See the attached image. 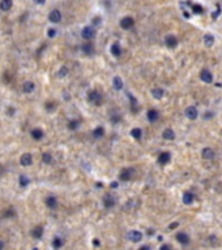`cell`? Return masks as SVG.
<instances>
[{"instance_id":"obj_1","label":"cell","mask_w":222,"mask_h":250,"mask_svg":"<svg viewBox=\"0 0 222 250\" xmlns=\"http://www.w3.org/2000/svg\"><path fill=\"white\" fill-rule=\"evenodd\" d=\"M88 99H89V102H92L93 104L99 106L101 102H102V95H101L97 90H93V91H90L88 94Z\"/></svg>"},{"instance_id":"obj_2","label":"cell","mask_w":222,"mask_h":250,"mask_svg":"<svg viewBox=\"0 0 222 250\" xmlns=\"http://www.w3.org/2000/svg\"><path fill=\"white\" fill-rule=\"evenodd\" d=\"M94 35H96V31H94V29L92 28V26H85V28L82 29V31H81V37L84 39H86V40L92 39Z\"/></svg>"},{"instance_id":"obj_3","label":"cell","mask_w":222,"mask_h":250,"mask_svg":"<svg viewBox=\"0 0 222 250\" xmlns=\"http://www.w3.org/2000/svg\"><path fill=\"white\" fill-rule=\"evenodd\" d=\"M127 238L132 242H138L142 240V233L138 232V231H129L128 234H127Z\"/></svg>"},{"instance_id":"obj_4","label":"cell","mask_w":222,"mask_h":250,"mask_svg":"<svg viewBox=\"0 0 222 250\" xmlns=\"http://www.w3.org/2000/svg\"><path fill=\"white\" fill-rule=\"evenodd\" d=\"M133 173H135L133 168H124L122 172H120L119 177H120V180H122V181H127V180H129V178L132 177Z\"/></svg>"},{"instance_id":"obj_5","label":"cell","mask_w":222,"mask_h":250,"mask_svg":"<svg viewBox=\"0 0 222 250\" xmlns=\"http://www.w3.org/2000/svg\"><path fill=\"white\" fill-rule=\"evenodd\" d=\"M48 20H50V22L58 24V22H60V20H62V13H60L58 9L51 10L50 14H48Z\"/></svg>"},{"instance_id":"obj_6","label":"cell","mask_w":222,"mask_h":250,"mask_svg":"<svg viewBox=\"0 0 222 250\" xmlns=\"http://www.w3.org/2000/svg\"><path fill=\"white\" fill-rule=\"evenodd\" d=\"M20 163H21V166H24V167H29V166H32L33 164V156L30 155V154H22L21 155V158H20Z\"/></svg>"},{"instance_id":"obj_7","label":"cell","mask_w":222,"mask_h":250,"mask_svg":"<svg viewBox=\"0 0 222 250\" xmlns=\"http://www.w3.org/2000/svg\"><path fill=\"white\" fill-rule=\"evenodd\" d=\"M133 24H135V21L132 17H124V18H122V21H120V26H122L123 29H126V30L132 28Z\"/></svg>"},{"instance_id":"obj_8","label":"cell","mask_w":222,"mask_h":250,"mask_svg":"<svg viewBox=\"0 0 222 250\" xmlns=\"http://www.w3.org/2000/svg\"><path fill=\"white\" fill-rule=\"evenodd\" d=\"M35 89V84L32 81H26L24 85H22V91L25 93V94H30V93H33Z\"/></svg>"},{"instance_id":"obj_9","label":"cell","mask_w":222,"mask_h":250,"mask_svg":"<svg viewBox=\"0 0 222 250\" xmlns=\"http://www.w3.org/2000/svg\"><path fill=\"white\" fill-rule=\"evenodd\" d=\"M186 116L190 119V120H195V119L197 117V110L193 106L188 107L187 110H186Z\"/></svg>"},{"instance_id":"obj_10","label":"cell","mask_w":222,"mask_h":250,"mask_svg":"<svg viewBox=\"0 0 222 250\" xmlns=\"http://www.w3.org/2000/svg\"><path fill=\"white\" fill-rule=\"evenodd\" d=\"M115 203H116V201H115V198L112 196H106V197H105L103 204H105V207H106V208H112L115 206Z\"/></svg>"},{"instance_id":"obj_11","label":"cell","mask_w":222,"mask_h":250,"mask_svg":"<svg viewBox=\"0 0 222 250\" xmlns=\"http://www.w3.org/2000/svg\"><path fill=\"white\" fill-rule=\"evenodd\" d=\"M200 78H201V81L205 82V84H210V82L213 81V76L209 70H202L201 74H200Z\"/></svg>"},{"instance_id":"obj_12","label":"cell","mask_w":222,"mask_h":250,"mask_svg":"<svg viewBox=\"0 0 222 250\" xmlns=\"http://www.w3.org/2000/svg\"><path fill=\"white\" fill-rule=\"evenodd\" d=\"M170 156H171L170 152H162V154L158 156V163L165 166V164H167L169 162H170Z\"/></svg>"},{"instance_id":"obj_13","label":"cell","mask_w":222,"mask_h":250,"mask_svg":"<svg viewBox=\"0 0 222 250\" xmlns=\"http://www.w3.org/2000/svg\"><path fill=\"white\" fill-rule=\"evenodd\" d=\"M176 240H178L180 244H183V245H187L188 242H190V237L187 236L184 232H179L178 234H176Z\"/></svg>"},{"instance_id":"obj_14","label":"cell","mask_w":222,"mask_h":250,"mask_svg":"<svg viewBox=\"0 0 222 250\" xmlns=\"http://www.w3.org/2000/svg\"><path fill=\"white\" fill-rule=\"evenodd\" d=\"M43 136H44V134H43V130H42V129L35 128V129H33V130H32V137L34 138V140H37V141L42 140Z\"/></svg>"},{"instance_id":"obj_15","label":"cell","mask_w":222,"mask_h":250,"mask_svg":"<svg viewBox=\"0 0 222 250\" xmlns=\"http://www.w3.org/2000/svg\"><path fill=\"white\" fill-rule=\"evenodd\" d=\"M193 199H195V196H193L192 193L187 192V193L183 194V203L184 204H191V203L193 202Z\"/></svg>"},{"instance_id":"obj_16","label":"cell","mask_w":222,"mask_h":250,"mask_svg":"<svg viewBox=\"0 0 222 250\" xmlns=\"http://www.w3.org/2000/svg\"><path fill=\"white\" fill-rule=\"evenodd\" d=\"M12 8V0H2L0 1V9L7 12V10H9Z\"/></svg>"},{"instance_id":"obj_17","label":"cell","mask_w":222,"mask_h":250,"mask_svg":"<svg viewBox=\"0 0 222 250\" xmlns=\"http://www.w3.org/2000/svg\"><path fill=\"white\" fill-rule=\"evenodd\" d=\"M165 42H166L167 44V47H175L176 44H178V40H176V38L174 35H167L166 37V39H165Z\"/></svg>"},{"instance_id":"obj_18","label":"cell","mask_w":222,"mask_h":250,"mask_svg":"<svg viewBox=\"0 0 222 250\" xmlns=\"http://www.w3.org/2000/svg\"><path fill=\"white\" fill-rule=\"evenodd\" d=\"M112 85H114L115 90H122L123 89V80L116 76V77H114V80H112Z\"/></svg>"},{"instance_id":"obj_19","label":"cell","mask_w":222,"mask_h":250,"mask_svg":"<svg viewBox=\"0 0 222 250\" xmlns=\"http://www.w3.org/2000/svg\"><path fill=\"white\" fill-rule=\"evenodd\" d=\"M111 54L114 55V56H116V57H119L120 55H122V48H120V46L118 43H114L111 46Z\"/></svg>"},{"instance_id":"obj_20","label":"cell","mask_w":222,"mask_h":250,"mask_svg":"<svg viewBox=\"0 0 222 250\" xmlns=\"http://www.w3.org/2000/svg\"><path fill=\"white\" fill-rule=\"evenodd\" d=\"M162 136H163L165 140L171 141V140H174V138H175V133H174V130H171V129H165L163 133H162Z\"/></svg>"},{"instance_id":"obj_21","label":"cell","mask_w":222,"mask_h":250,"mask_svg":"<svg viewBox=\"0 0 222 250\" xmlns=\"http://www.w3.org/2000/svg\"><path fill=\"white\" fill-rule=\"evenodd\" d=\"M46 204H47V207H50V208H56V206H58V201H56L55 197H47Z\"/></svg>"},{"instance_id":"obj_22","label":"cell","mask_w":222,"mask_h":250,"mask_svg":"<svg viewBox=\"0 0 222 250\" xmlns=\"http://www.w3.org/2000/svg\"><path fill=\"white\" fill-rule=\"evenodd\" d=\"M82 52L86 55H92L94 52V46L92 43H85L84 46H82Z\"/></svg>"},{"instance_id":"obj_23","label":"cell","mask_w":222,"mask_h":250,"mask_svg":"<svg viewBox=\"0 0 222 250\" xmlns=\"http://www.w3.org/2000/svg\"><path fill=\"white\" fill-rule=\"evenodd\" d=\"M42 234H43V228L42 227H37V228L33 229V232H32V236L37 238V240H39L41 237H42Z\"/></svg>"},{"instance_id":"obj_24","label":"cell","mask_w":222,"mask_h":250,"mask_svg":"<svg viewBox=\"0 0 222 250\" xmlns=\"http://www.w3.org/2000/svg\"><path fill=\"white\" fill-rule=\"evenodd\" d=\"M202 156H204L205 159H212V158H214V151L209 147H205L204 150H202Z\"/></svg>"},{"instance_id":"obj_25","label":"cell","mask_w":222,"mask_h":250,"mask_svg":"<svg viewBox=\"0 0 222 250\" xmlns=\"http://www.w3.org/2000/svg\"><path fill=\"white\" fill-rule=\"evenodd\" d=\"M93 136H94V138L103 137L105 136V129L102 128V126H98V128H96V129L93 130Z\"/></svg>"},{"instance_id":"obj_26","label":"cell","mask_w":222,"mask_h":250,"mask_svg":"<svg viewBox=\"0 0 222 250\" xmlns=\"http://www.w3.org/2000/svg\"><path fill=\"white\" fill-rule=\"evenodd\" d=\"M157 119H158V112H157V111L156 110H149L148 111V120L154 122Z\"/></svg>"},{"instance_id":"obj_27","label":"cell","mask_w":222,"mask_h":250,"mask_svg":"<svg viewBox=\"0 0 222 250\" xmlns=\"http://www.w3.org/2000/svg\"><path fill=\"white\" fill-rule=\"evenodd\" d=\"M131 136H132L133 138H136V140H140L141 136H142V130L140 128H133L132 130H131Z\"/></svg>"},{"instance_id":"obj_28","label":"cell","mask_w":222,"mask_h":250,"mask_svg":"<svg viewBox=\"0 0 222 250\" xmlns=\"http://www.w3.org/2000/svg\"><path fill=\"white\" fill-rule=\"evenodd\" d=\"M152 94H153V96L156 99H161L163 96V94H165V91L162 90V89H153L152 90Z\"/></svg>"},{"instance_id":"obj_29","label":"cell","mask_w":222,"mask_h":250,"mask_svg":"<svg viewBox=\"0 0 222 250\" xmlns=\"http://www.w3.org/2000/svg\"><path fill=\"white\" fill-rule=\"evenodd\" d=\"M18 182H20V186L22 188H26V186L29 185V178L25 176V175H21L20 178H18Z\"/></svg>"},{"instance_id":"obj_30","label":"cell","mask_w":222,"mask_h":250,"mask_svg":"<svg viewBox=\"0 0 222 250\" xmlns=\"http://www.w3.org/2000/svg\"><path fill=\"white\" fill-rule=\"evenodd\" d=\"M42 162L46 163V164H50L52 162V156L50 152H43L42 154Z\"/></svg>"},{"instance_id":"obj_31","label":"cell","mask_w":222,"mask_h":250,"mask_svg":"<svg viewBox=\"0 0 222 250\" xmlns=\"http://www.w3.org/2000/svg\"><path fill=\"white\" fill-rule=\"evenodd\" d=\"M52 246H54V249H60L63 246V240L59 237H55L54 241H52Z\"/></svg>"},{"instance_id":"obj_32","label":"cell","mask_w":222,"mask_h":250,"mask_svg":"<svg viewBox=\"0 0 222 250\" xmlns=\"http://www.w3.org/2000/svg\"><path fill=\"white\" fill-rule=\"evenodd\" d=\"M204 42H205L206 46H209V47H210V46L213 44V42H214V38H213V37L210 35V34H206V35L204 37Z\"/></svg>"},{"instance_id":"obj_33","label":"cell","mask_w":222,"mask_h":250,"mask_svg":"<svg viewBox=\"0 0 222 250\" xmlns=\"http://www.w3.org/2000/svg\"><path fill=\"white\" fill-rule=\"evenodd\" d=\"M67 74H68V68L67 66H62L59 69V77H65Z\"/></svg>"},{"instance_id":"obj_34","label":"cell","mask_w":222,"mask_h":250,"mask_svg":"<svg viewBox=\"0 0 222 250\" xmlns=\"http://www.w3.org/2000/svg\"><path fill=\"white\" fill-rule=\"evenodd\" d=\"M77 126H78V121H76V120H72V121H69V124H68V128L69 129H77Z\"/></svg>"},{"instance_id":"obj_35","label":"cell","mask_w":222,"mask_h":250,"mask_svg":"<svg viewBox=\"0 0 222 250\" xmlns=\"http://www.w3.org/2000/svg\"><path fill=\"white\" fill-rule=\"evenodd\" d=\"M47 35L50 37V38H54V37L56 35V30H55V29H48V33H47Z\"/></svg>"},{"instance_id":"obj_36","label":"cell","mask_w":222,"mask_h":250,"mask_svg":"<svg viewBox=\"0 0 222 250\" xmlns=\"http://www.w3.org/2000/svg\"><path fill=\"white\" fill-rule=\"evenodd\" d=\"M160 250H172V249H171V246H170V245H162V246H161V249H160Z\"/></svg>"},{"instance_id":"obj_37","label":"cell","mask_w":222,"mask_h":250,"mask_svg":"<svg viewBox=\"0 0 222 250\" xmlns=\"http://www.w3.org/2000/svg\"><path fill=\"white\" fill-rule=\"evenodd\" d=\"M99 22H101V17H94V18H93V24H97V25H98Z\"/></svg>"},{"instance_id":"obj_38","label":"cell","mask_w":222,"mask_h":250,"mask_svg":"<svg viewBox=\"0 0 222 250\" xmlns=\"http://www.w3.org/2000/svg\"><path fill=\"white\" fill-rule=\"evenodd\" d=\"M111 188H114V189L118 188V182H116V181H112V182H111Z\"/></svg>"},{"instance_id":"obj_39","label":"cell","mask_w":222,"mask_h":250,"mask_svg":"<svg viewBox=\"0 0 222 250\" xmlns=\"http://www.w3.org/2000/svg\"><path fill=\"white\" fill-rule=\"evenodd\" d=\"M46 108H47V110H51V108H55V104H54V106H50V103H47V104H46Z\"/></svg>"},{"instance_id":"obj_40","label":"cell","mask_w":222,"mask_h":250,"mask_svg":"<svg viewBox=\"0 0 222 250\" xmlns=\"http://www.w3.org/2000/svg\"><path fill=\"white\" fill-rule=\"evenodd\" d=\"M138 250H150V248H149V246H141Z\"/></svg>"},{"instance_id":"obj_41","label":"cell","mask_w":222,"mask_h":250,"mask_svg":"<svg viewBox=\"0 0 222 250\" xmlns=\"http://www.w3.org/2000/svg\"><path fill=\"white\" fill-rule=\"evenodd\" d=\"M175 227H178V223H172V224L170 225V229H172V228H175Z\"/></svg>"},{"instance_id":"obj_42","label":"cell","mask_w":222,"mask_h":250,"mask_svg":"<svg viewBox=\"0 0 222 250\" xmlns=\"http://www.w3.org/2000/svg\"><path fill=\"white\" fill-rule=\"evenodd\" d=\"M93 244H94V245H97V246H98V245H99V241H98V240H94V241H93Z\"/></svg>"},{"instance_id":"obj_43","label":"cell","mask_w":222,"mask_h":250,"mask_svg":"<svg viewBox=\"0 0 222 250\" xmlns=\"http://www.w3.org/2000/svg\"><path fill=\"white\" fill-rule=\"evenodd\" d=\"M35 1L38 3V4H43V3H44V0H35Z\"/></svg>"},{"instance_id":"obj_44","label":"cell","mask_w":222,"mask_h":250,"mask_svg":"<svg viewBox=\"0 0 222 250\" xmlns=\"http://www.w3.org/2000/svg\"><path fill=\"white\" fill-rule=\"evenodd\" d=\"M3 248H4V244H3V242L0 241V250H3Z\"/></svg>"}]
</instances>
